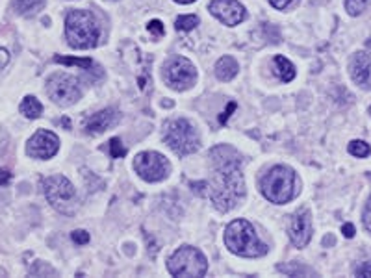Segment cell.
Here are the masks:
<instances>
[{
	"label": "cell",
	"instance_id": "cell-1",
	"mask_svg": "<svg viewBox=\"0 0 371 278\" xmlns=\"http://www.w3.org/2000/svg\"><path fill=\"white\" fill-rule=\"evenodd\" d=\"M212 182L210 199L219 211H231L245 197V182L241 174V154L228 145H217L210 150Z\"/></svg>",
	"mask_w": 371,
	"mask_h": 278
},
{
	"label": "cell",
	"instance_id": "cell-2",
	"mask_svg": "<svg viewBox=\"0 0 371 278\" xmlns=\"http://www.w3.org/2000/svg\"><path fill=\"white\" fill-rule=\"evenodd\" d=\"M225 245L231 252L243 258H260L267 252V247L258 240L249 221L236 219L225 230Z\"/></svg>",
	"mask_w": 371,
	"mask_h": 278
},
{
	"label": "cell",
	"instance_id": "cell-3",
	"mask_svg": "<svg viewBox=\"0 0 371 278\" xmlns=\"http://www.w3.org/2000/svg\"><path fill=\"white\" fill-rule=\"evenodd\" d=\"M99 24L95 17L86 10H72L65 19V38L72 48H92L99 43Z\"/></svg>",
	"mask_w": 371,
	"mask_h": 278
},
{
	"label": "cell",
	"instance_id": "cell-4",
	"mask_svg": "<svg viewBox=\"0 0 371 278\" xmlns=\"http://www.w3.org/2000/svg\"><path fill=\"white\" fill-rule=\"evenodd\" d=\"M260 187L267 201L286 204L295 197V173L284 165H277L262 178Z\"/></svg>",
	"mask_w": 371,
	"mask_h": 278
},
{
	"label": "cell",
	"instance_id": "cell-5",
	"mask_svg": "<svg viewBox=\"0 0 371 278\" xmlns=\"http://www.w3.org/2000/svg\"><path fill=\"white\" fill-rule=\"evenodd\" d=\"M43 191L54 210H58L63 216H74V211L78 210V195L67 178L62 174L45 178Z\"/></svg>",
	"mask_w": 371,
	"mask_h": 278
},
{
	"label": "cell",
	"instance_id": "cell-6",
	"mask_svg": "<svg viewBox=\"0 0 371 278\" xmlns=\"http://www.w3.org/2000/svg\"><path fill=\"white\" fill-rule=\"evenodd\" d=\"M165 143L179 156H188L201 147L197 132H195L192 123L186 119L169 121L165 125Z\"/></svg>",
	"mask_w": 371,
	"mask_h": 278
},
{
	"label": "cell",
	"instance_id": "cell-7",
	"mask_svg": "<svg viewBox=\"0 0 371 278\" xmlns=\"http://www.w3.org/2000/svg\"><path fill=\"white\" fill-rule=\"evenodd\" d=\"M167 271L173 277H204L208 271V262L201 250L195 247H182L167 262Z\"/></svg>",
	"mask_w": 371,
	"mask_h": 278
},
{
	"label": "cell",
	"instance_id": "cell-8",
	"mask_svg": "<svg viewBox=\"0 0 371 278\" xmlns=\"http://www.w3.org/2000/svg\"><path fill=\"white\" fill-rule=\"evenodd\" d=\"M47 93L58 106H71L82 96L78 80L71 74L56 72L47 80Z\"/></svg>",
	"mask_w": 371,
	"mask_h": 278
},
{
	"label": "cell",
	"instance_id": "cell-9",
	"mask_svg": "<svg viewBox=\"0 0 371 278\" xmlns=\"http://www.w3.org/2000/svg\"><path fill=\"white\" fill-rule=\"evenodd\" d=\"M134 167L145 182H162L169 174V162L160 152L138 154Z\"/></svg>",
	"mask_w": 371,
	"mask_h": 278
},
{
	"label": "cell",
	"instance_id": "cell-10",
	"mask_svg": "<svg viewBox=\"0 0 371 278\" xmlns=\"http://www.w3.org/2000/svg\"><path fill=\"white\" fill-rule=\"evenodd\" d=\"M164 77L173 89H189L197 80V69L186 58H173L165 65Z\"/></svg>",
	"mask_w": 371,
	"mask_h": 278
},
{
	"label": "cell",
	"instance_id": "cell-11",
	"mask_svg": "<svg viewBox=\"0 0 371 278\" xmlns=\"http://www.w3.org/2000/svg\"><path fill=\"white\" fill-rule=\"evenodd\" d=\"M60 149L58 135L50 132V130H38L28 145H26V152L28 156L35 160H50Z\"/></svg>",
	"mask_w": 371,
	"mask_h": 278
},
{
	"label": "cell",
	"instance_id": "cell-12",
	"mask_svg": "<svg viewBox=\"0 0 371 278\" xmlns=\"http://www.w3.org/2000/svg\"><path fill=\"white\" fill-rule=\"evenodd\" d=\"M210 13L227 26H236L245 19V8L238 0H212Z\"/></svg>",
	"mask_w": 371,
	"mask_h": 278
},
{
	"label": "cell",
	"instance_id": "cell-13",
	"mask_svg": "<svg viewBox=\"0 0 371 278\" xmlns=\"http://www.w3.org/2000/svg\"><path fill=\"white\" fill-rule=\"evenodd\" d=\"M289 238L297 249L306 247L312 238V217L309 210H299L289 221Z\"/></svg>",
	"mask_w": 371,
	"mask_h": 278
},
{
	"label": "cell",
	"instance_id": "cell-14",
	"mask_svg": "<svg viewBox=\"0 0 371 278\" xmlns=\"http://www.w3.org/2000/svg\"><path fill=\"white\" fill-rule=\"evenodd\" d=\"M119 111L113 110V108H106V110H101L89 116L84 123V130L86 134L89 135H99L102 132H106L108 128L116 126L119 123Z\"/></svg>",
	"mask_w": 371,
	"mask_h": 278
},
{
	"label": "cell",
	"instance_id": "cell-15",
	"mask_svg": "<svg viewBox=\"0 0 371 278\" xmlns=\"http://www.w3.org/2000/svg\"><path fill=\"white\" fill-rule=\"evenodd\" d=\"M349 72L355 84L364 89H371V54L357 52L349 63Z\"/></svg>",
	"mask_w": 371,
	"mask_h": 278
},
{
	"label": "cell",
	"instance_id": "cell-16",
	"mask_svg": "<svg viewBox=\"0 0 371 278\" xmlns=\"http://www.w3.org/2000/svg\"><path fill=\"white\" fill-rule=\"evenodd\" d=\"M238 69L240 67H238L236 60L232 58V56H223V58L216 63V74L217 78L223 82H228L236 77Z\"/></svg>",
	"mask_w": 371,
	"mask_h": 278
},
{
	"label": "cell",
	"instance_id": "cell-17",
	"mask_svg": "<svg viewBox=\"0 0 371 278\" xmlns=\"http://www.w3.org/2000/svg\"><path fill=\"white\" fill-rule=\"evenodd\" d=\"M45 0H11V8L15 13L23 15V17H32L39 10H43Z\"/></svg>",
	"mask_w": 371,
	"mask_h": 278
},
{
	"label": "cell",
	"instance_id": "cell-18",
	"mask_svg": "<svg viewBox=\"0 0 371 278\" xmlns=\"http://www.w3.org/2000/svg\"><path fill=\"white\" fill-rule=\"evenodd\" d=\"M275 74L279 77V80L282 82H292L295 78V67L294 63L289 62V60H286L284 56H277L275 58Z\"/></svg>",
	"mask_w": 371,
	"mask_h": 278
},
{
	"label": "cell",
	"instance_id": "cell-19",
	"mask_svg": "<svg viewBox=\"0 0 371 278\" xmlns=\"http://www.w3.org/2000/svg\"><path fill=\"white\" fill-rule=\"evenodd\" d=\"M21 113L24 117H28V119H38L43 113V106H41V102L35 96H24L23 102H21Z\"/></svg>",
	"mask_w": 371,
	"mask_h": 278
},
{
	"label": "cell",
	"instance_id": "cell-20",
	"mask_svg": "<svg viewBox=\"0 0 371 278\" xmlns=\"http://www.w3.org/2000/svg\"><path fill=\"white\" fill-rule=\"evenodd\" d=\"M56 63H63V65H77V67L84 69V71H93L96 67V63L92 58H65V56H56L54 58Z\"/></svg>",
	"mask_w": 371,
	"mask_h": 278
},
{
	"label": "cell",
	"instance_id": "cell-21",
	"mask_svg": "<svg viewBox=\"0 0 371 278\" xmlns=\"http://www.w3.org/2000/svg\"><path fill=\"white\" fill-rule=\"evenodd\" d=\"M349 154H353L355 158H367L371 154V147L366 143V141H360V139H355L351 141L348 147Z\"/></svg>",
	"mask_w": 371,
	"mask_h": 278
},
{
	"label": "cell",
	"instance_id": "cell-22",
	"mask_svg": "<svg viewBox=\"0 0 371 278\" xmlns=\"http://www.w3.org/2000/svg\"><path fill=\"white\" fill-rule=\"evenodd\" d=\"M279 271H282V273H286V274H292V277H301V274H304V277H314V274H316L312 269L304 267V265H297V264L280 265Z\"/></svg>",
	"mask_w": 371,
	"mask_h": 278
},
{
	"label": "cell",
	"instance_id": "cell-23",
	"mask_svg": "<svg viewBox=\"0 0 371 278\" xmlns=\"http://www.w3.org/2000/svg\"><path fill=\"white\" fill-rule=\"evenodd\" d=\"M199 24V19H197V15H182V17H179L177 19V30L179 32H189V30H193L195 26Z\"/></svg>",
	"mask_w": 371,
	"mask_h": 278
},
{
	"label": "cell",
	"instance_id": "cell-24",
	"mask_svg": "<svg viewBox=\"0 0 371 278\" xmlns=\"http://www.w3.org/2000/svg\"><path fill=\"white\" fill-rule=\"evenodd\" d=\"M367 4H370V0H345V10H348L349 15L357 17L366 10Z\"/></svg>",
	"mask_w": 371,
	"mask_h": 278
},
{
	"label": "cell",
	"instance_id": "cell-25",
	"mask_svg": "<svg viewBox=\"0 0 371 278\" xmlns=\"http://www.w3.org/2000/svg\"><path fill=\"white\" fill-rule=\"evenodd\" d=\"M108 147H110V156H111V158H123V156H125V154H126V149H125V147H123V143H121V141L117 138L111 139Z\"/></svg>",
	"mask_w": 371,
	"mask_h": 278
},
{
	"label": "cell",
	"instance_id": "cell-26",
	"mask_svg": "<svg viewBox=\"0 0 371 278\" xmlns=\"http://www.w3.org/2000/svg\"><path fill=\"white\" fill-rule=\"evenodd\" d=\"M30 274H34V277H41V274H56V271H54L52 267H48L47 264H43V262H38L34 267L30 269Z\"/></svg>",
	"mask_w": 371,
	"mask_h": 278
},
{
	"label": "cell",
	"instance_id": "cell-27",
	"mask_svg": "<svg viewBox=\"0 0 371 278\" xmlns=\"http://www.w3.org/2000/svg\"><path fill=\"white\" fill-rule=\"evenodd\" d=\"M147 30H149L150 34L155 35V38H162L164 35V24H162V21H150L149 24H147Z\"/></svg>",
	"mask_w": 371,
	"mask_h": 278
},
{
	"label": "cell",
	"instance_id": "cell-28",
	"mask_svg": "<svg viewBox=\"0 0 371 278\" xmlns=\"http://www.w3.org/2000/svg\"><path fill=\"white\" fill-rule=\"evenodd\" d=\"M71 238L77 245H86L87 241H89V234H87L86 230H74L71 234Z\"/></svg>",
	"mask_w": 371,
	"mask_h": 278
},
{
	"label": "cell",
	"instance_id": "cell-29",
	"mask_svg": "<svg viewBox=\"0 0 371 278\" xmlns=\"http://www.w3.org/2000/svg\"><path fill=\"white\" fill-rule=\"evenodd\" d=\"M362 221H364L366 230L371 234V197H370V201L366 202V208H364V213H362Z\"/></svg>",
	"mask_w": 371,
	"mask_h": 278
},
{
	"label": "cell",
	"instance_id": "cell-30",
	"mask_svg": "<svg viewBox=\"0 0 371 278\" xmlns=\"http://www.w3.org/2000/svg\"><path fill=\"white\" fill-rule=\"evenodd\" d=\"M355 274L357 277H371V262H366V264H362L360 267L355 269Z\"/></svg>",
	"mask_w": 371,
	"mask_h": 278
},
{
	"label": "cell",
	"instance_id": "cell-31",
	"mask_svg": "<svg viewBox=\"0 0 371 278\" xmlns=\"http://www.w3.org/2000/svg\"><path fill=\"white\" fill-rule=\"evenodd\" d=\"M10 63V52L6 48H0V72L4 71V67Z\"/></svg>",
	"mask_w": 371,
	"mask_h": 278
},
{
	"label": "cell",
	"instance_id": "cell-32",
	"mask_svg": "<svg viewBox=\"0 0 371 278\" xmlns=\"http://www.w3.org/2000/svg\"><path fill=\"white\" fill-rule=\"evenodd\" d=\"M271 6L277 8V10H286L289 4H292V0H270Z\"/></svg>",
	"mask_w": 371,
	"mask_h": 278
},
{
	"label": "cell",
	"instance_id": "cell-33",
	"mask_svg": "<svg viewBox=\"0 0 371 278\" xmlns=\"http://www.w3.org/2000/svg\"><path fill=\"white\" fill-rule=\"evenodd\" d=\"M236 110V104H234V102H231V104H228V108L225 111H223V116L219 117V123H221V125H225V121L228 119V117H231V113L232 111Z\"/></svg>",
	"mask_w": 371,
	"mask_h": 278
},
{
	"label": "cell",
	"instance_id": "cell-34",
	"mask_svg": "<svg viewBox=\"0 0 371 278\" xmlns=\"http://www.w3.org/2000/svg\"><path fill=\"white\" fill-rule=\"evenodd\" d=\"M11 178V173L8 171V169H0V186H4V184L10 182Z\"/></svg>",
	"mask_w": 371,
	"mask_h": 278
},
{
	"label": "cell",
	"instance_id": "cell-35",
	"mask_svg": "<svg viewBox=\"0 0 371 278\" xmlns=\"http://www.w3.org/2000/svg\"><path fill=\"white\" fill-rule=\"evenodd\" d=\"M342 232H343V235H345V238H353V235H355V226L353 225H343V228H342Z\"/></svg>",
	"mask_w": 371,
	"mask_h": 278
},
{
	"label": "cell",
	"instance_id": "cell-36",
	"mask_svg": "<svg viewBox=\"0 0 371 278\" xmlns=\"http://www.w3.org/2000/svg\"><path fill=\"white\" fill-rule=\"evenodd\" d=\"M175 2H179V4H189V2H195V0H175Z\"/></svg>",
	"mask_w": 371,
	"mask_h": 278
},
{
	"label": "cell",
	"instance_id": "cell-37",
	"mask_svg": "<svg viewBox=\"0 0 371 278\" xmlns=\"http://www.w3.org/2000/svg\"><path fill=\"white\" fill-rule=\"evenodd\" d=\"M370 116H371V106H370Z\"/></svg>",
	"mask_w": 371,
	"mask_h": 278
}]
</instances>
